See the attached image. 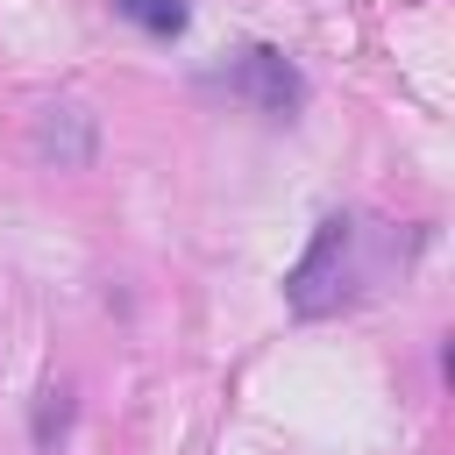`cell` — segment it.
<instances>
[{
	"instance_id": "cell-2",
	"label": "cell",
	"mask_w": 455,
	"mask_h": 455,
	"mask_svg": "<svg viewBox=\"0 0 455 455\" xmlns=\"http://www.w3.org/2000/svg\"><path fill=\"white\" fill-rule=\"evenodd\" d=\"M28 156L43 171H85L100 156V114L85 100H71V92L36 100L28 107Z\"/></svg>"
},
{
	"instance_id": "cell-3",
	"label": "cell",
	"mask_w": 455,
	"mask_h": 455,
	"mask_svg": "<svg viewBox=\"0 0 455 455\" xmlns=\"http://www.w3.org/2000/svg\"><path fill=\"white\" fill-rule=\"evenodd\" d=\"M220 85H228L235 100H249L256 114H299V100H306L299 64H291L284 50H270V43H249V50L220 71Z\"/></svg>"
},
{
	"instance_id": "cell-5",
	"label": "cell",
	"mask_w": 455,
	"mask_h": 455,
	"mask_svg": "<svg viewBox=\"0 0 455 455\" xmlns=\"http://www.w3.org/2000/svg\"><path fill=\"white\" fill-rule=\"evenodd\" d=\"M71 427V384H43L36 391V448H57Z\"/></svg>"
},
{
	"instance_id": "cell-4",
	"label": "cell",
	"mask_w": 455,
	"mask_h": 455,
	"mask_svg": "<svg viewBox=\"0 0 455 455\" xmlns=\"http://www.w3.org/2000/svg\"><path fill=\"white\" fill-rule=\"evenodd\" d=\"M121 21H135L142 36H185L192 21V0H107Z\"/></svg>"
},
{
	"instance_id": "cell-1",
	"label": "cell",
	"mask_w": 455,
	"mask_h": 455,
	"mask_svg": "<svg viewBox=\"0 0 455 455\" xmlns=\"http://www.w3.org/2000/svg\"><path fill=\"white\" fill-rule=\"evenodd\" d=\"M370 220H355V213H327L320 228H313V242H306V256L291 263V277H284V306L299 313V320H327V313H341V306H355L363 291H370Z\"/></svg>"
}]
</instances>
